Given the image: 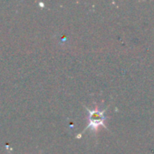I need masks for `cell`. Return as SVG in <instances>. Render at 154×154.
<instances>
[{
	"instance_id": "obj_2",
	"label": "cell",
	"mask_w": 154,
	"mask_h": 154,
	"mask_svg": "<svg viewBox=\"0 0 154 154\" xmlns=\"http://www.w3.org/2000/svg\"><path fill=\"white\" fill-rule=\"evenodd\" d=\"M9 152V153H10V154H12V153H11V152Z\"/></svg>"
},
{
	"instance_id": "obj_1",
	"label": "cell",
	"mask_w": 154,
	"mask_h": 154,
	"mask_svg": "<svg viewBox=\"0 0 154 154\" xmlns=\"http://www.w3.org/2000/svg\"><path fill=\"white\" fill-rule=\"evenodd\" d=\"M85 110L88 113V117H87V126L84 128V130L80 133L77 135V138H80V136L87 130V129H91V131L93 133H97L98 129L100 126H103L104 128L107 129L106 125H105V120H106V116H105V112H106V108L102 110L99 107H95L94 109H90L86 106H84Z\"/></svg>"
}]
</instances>
